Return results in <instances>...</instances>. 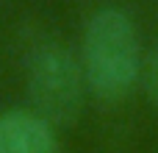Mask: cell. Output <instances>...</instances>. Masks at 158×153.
Returning <instances> with one entry per match:
<instances>
[{
    "instance_id": "4",
    "label": "cell",
    "mask_w": 158,
    "mask_h": 153,
    "mask_svg": "<svg viewBox=\"0 0 158 153\" xmlns=\"http://www.w3.org/2000/svg\"><path fill=\"white\" fill-rule=\"evenodd\" d=\"M139 81H142V89H144L147 100L158 109V47L142 61V75H139Z\"/></svg>"
},
{
    "instance_id": "2",
    "label": "cell",
    "mask_w": 158,
    "mask_h": 153,
    "mask_svg": "<svg viewBox=\"0 0 158 153\" xmlns=\"http://www.w3.org/2000/svg\"><path fill=\"white\" fill-rule=\"evenodd\" d=\"M28 98L50 125H69L78 120L86 98V78L81 61L61 45H42L28 59Z\"/></svg>"
},
{
    "instance_id": "1",
    "label": "cell",
    "mask_w": 158,
    "mask_h": 153,
    "mask_svg": "<svg viewBox=\"0 0 158 153\" xmlns=\"http://www.w3.org/2000/svg\"><path fill=\"white\" fill-rule=\"evenodd\" d=\"M81 67L89 92L100 100H122L142 75V45L128 11L106 6L83 31Z\"/></svg>"
},
{
    "instance_id": "3",
    "label": "cell",
    "mask_w": 158,
    "mask_h": 153,
    "mask_svg": "<svg viewBox=\"0 0 158 153\" xmlns=\"http://www.w3.org/2000/svg\"><path fill=\"white\" fill-rule=\"evenodd\" d=\"M0 153H58V139L36 111L8 109L0 114Z\"/></svg>"
}]
</instances>
